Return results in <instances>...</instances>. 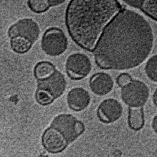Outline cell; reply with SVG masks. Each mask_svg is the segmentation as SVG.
I'll use <instances>...</instances> for the list:
<instances>
[{
	"label": "cell",
	"instance_id": "obj_1",
	"mask_svg": "<svg viewBox=\"0 0 157 157\" xmlns=\"http://www.w3.org/2000/svg\"><path fill=\"white\" fill-rule=\"evenodd\" d=\"M154 33L149 22L133 10L122 9L104 29L93 51L103 70L136 68L151 53Z\"/></svg>",
	"mask_w": 157,
	"mask_h": 157
},
{
	"label": "cell",
	"instance_id": "obj_2",
	"mask_svg": "<svg viewBox=\"0 0 157 157\" xmlns=\"http://www.w3.org/2000/svg\"><path fill=\"white\" fill-rule=\"evenodd\" d=\"M123 9L118 0H70L65 24L71 39L93 52L104 29Z\"/></svg>",
	"mask_w": 157,
	"mask_h": 157
},
{
	"label": "cell",
	"instance_id": "obj_3",
	"mask_svg": "<svg viewBox=\"0 0 157 157\" xmlns=\"http://www.w3.org/2000/svg\"><path fill=\"white\" fill-rule=\"evenodd\" d=\"M121 96L129 107H143L149 98V89L144 82L139 80H132L122 87Z\"/></svg>",
	"mask_w": 157,
	"mask_h": 157
},
{
	"label": "cell",
	"instance_id": "obj_4",
	"mask_svg": "<svg viewBox=\"0 0 157 157\" xmlns=\"http://www.w3.org/2000/svg\"><path fill=\"white\" fill-rule=\"evenodd\" d=\"M42 51L50 56L64 53L68 47V39L62 29L51 27L46 29L41 41Z\"/></svg>",
	"mask_w": 157,
	"mask_h": 157
},
{
	"label": "cell",
	"instance_id": "obj_5",
	"mask_svg": "<svg viewBox=\"0 0 157 157\" xmlns=\"http://www.w3.org/2000/svg\"><path fill=\"white\" fill-rule=\"evenodd\" d=\"M51 126L59 130L69 144L74 142L85 130L83 122L71 114H61L55 117Z\"/></svg>",
	"mask_w": 157,
	"mask_h": 157
},
{
	"label": "cell",
	"instance_id": "obj_6",
	"mask_svg": "<svg viewBox=\"0 0 157 157\" xmlns=\"http://www.w3.org/2000/svg\"><path fill=\"white\" fill-rule=\"evenodd\" d=\"M65 67L67 75L71 80H81L88 76L92 66L87 56L81 53H75L67 58Z\"/></svg>",
	"mask_w": 157,
	"mask_h": 157
},
{
	"label": "cell",
	"instance_id": "obj_7",
	"mask_svg": "<svg viewBox=\"0 0 157 157\" xmlns=\"http://www.w3.org/2000/svg\"><path fill=\"white\" fill-rule=\"evenodd\" d=\"M40 29L38 24L32 19L24 18L12 24L8 30L10 39L22 36L26 38L32 43H35L39 37Z\"/></svg>",
	"mask_w": 157,
	"mask_h": 157
},
{
	"label": "cell",
	"instance_id": "obj_8",
	"mask_svg": "<svg viewBox=\"0 0 157 157\" xmlns=\"http://www.w3.org/2000/svg\"><path fill=\"white\" fill-rule=\"evenodd\" d=\"M42 143L46 151L51 154L61 153L69 144L61 132L51 126L44 132Z\"/></svg>",
	"mask_w": 157,
	"mask_h": 157
},
{
	"label": "cell",
	"instance_id": "obj_9",
	"mask_svg": "<svg viewBox=\"0 0 157 157\" xmlns=\"http://www.w3.org/2000/svg\"><path fill=\"white\" fill-rule=\"evenodd\" d=\"M123 107L118 100L108 98L103 100L99 105L96 114L99 120L105 124L117 121L122 115Z\"/></svg>",
	"mask_w": 157,
	"mask_h": 157
},
{
	"label": "cell",
	"instance_id": "obj_10",
	"mask_svg": "<svg viewBox=\"0 0 157 157\" xmlns=\"http://www.w3.org/2000/svg\"><path fill=\"white\" fill-rule=\"evenodd\" d=\"M37 89L48 91L56 99L64 94L66 87V81L64 75L56 69L52 75L44 79L37 80Z\"/></svg>",
	"mask_w": 157,
	"mask_h": 157
},
{
	"label": "cell",
	"instance_id": "obj_11",
	"mask_svg": "<svg viewBox=\"0 0 157 157\" xmlns=\"http://www.w3.org/2000/svg\"><path fill=\"white\" fill-rule=\"evenodd\" d=\"M67 104L71 110L79 112L84 110L90 103V95L88 91L82 87H74L67 95Z\"/></svg>",
	"mask_w": 157,
	"mask_h": 157
},
{
	"label": "cell",
	"instance_id": "obj_12",
	"mask_svg": "<svg viewBox=\"0 0 157 157\" xmlns=\"http://www.w3.org/2000/svg\"><path fill=\"white\" fill-rule=\"evenodd\" d=\"M89 87L95 95L104 96L109 94L114 87L111 75L105 73H97L90 78Z\"/></svg>",
	"mask_w": 157,
	"mask_h": 157
},
{
	"label": "cell",
	"instance_id": "obj_13",
	"mask_svg": "<svg viewBox=\"0 0 157 157\" xmlns=\"http://www.w3.org/2000/svg\"><path fill=\"white\" fill-rule=\"evenodd\" d=\"M130 6L139 9L151 19L157 21V0H122Z\"/></svg>",
	"mask_w": 157,
	"mask_h": 157
},
{
	"label": "cell",
	"instance_id": "obj_14",
	"mask_svg": "<svg viewBox=\"0 0 157 157\" xmlns=\"http://www.w3.org/2000/svg\"><path fill=\"white\" fill-rule=\"evenodd\" d=\"M144 113L143 107H129L128 124L134 131H139L144 126Z\"/></svg>",
	"mask_w": 157,
	"mask_h": 157
},
{
	"label": "cell",
	"instance_id": "obj_15",
	"mask_svg": "<svg viewBox=\"0 0 157 157\" xmlns=\"http://www.w3.org/2000/svg\"><path fill=\"white\" fill-rule=\"evenodd\" d=\"M56 67L49 61H40L37 63L34 68V75L37 80L48 78L54 73Z\"/></svg>",
	"mask_w": 157,
	"mask_h": 157
},
{
	"label": "cell",
	"instance_id": "obj_16",
	"mask_svg": "<svg viewBox=\"0 0 157 157\" xmlns=\"http://www.w3.org/2000/svg\"><path fill=\"white\" fill-rule=\"evenodd\" d=\"M33 44L30 40L22 36H17L10 39L11 48L14 52L19 54L27 53L31 48Z\"/></svg>",
	"mask_w": 157,
	"mask_h": 157
},
{
	"label": "cell",
	"instance_id": "obj_17",
	"mask_svg": "<svg viewBox=\"0 0 157 157\" xmlns=\"http://www.w3.org/2000/svg\"><path fill=\"white\" fill-rule=\"evenodd\" d=\"M27 5L31 12L36 14L46 12L51 7L48 0H28Z\"/></svg>",
	"mask_w": 157,
	"mask_h": 157
},
{
	"label": "cell",
	"instance_id": "obj_18",
	"mask_svg": "<svg viewBox=\"0 0 157 157\" xmlns=\"http://www.w3.org/2000/svg\"><path fill=\"white\" fill-rule=\"evenodd\" d=\"M145 73L151 81L157 82V54L147 60L145 66Z\"/></svg>",
	"mask_w": 157,
	"mask_h": 157
},
{
	"label": "cell",
	"instance_id": "obj_19",
	"mask_svg": "<svg viewBox=\"0 0 157 157\" xmlns=\"http://www.w3.org/2000/svg\"><path fill=\"white\" fill-rule=\"evenodd\" d=\"M35 100L42 106H47L54 101L55 98L48 91L42 89H37L35 93Z\"/></svg>",
	"mask_w": 157,
	"mask_h": 157
},
{
	"label": "cell",
	"instance_id": "obj_20",
	"mask_svg": "<svg viewBox=\"0 0 157 157\" xmlns=\"http://www.w3.org/2000/svg\"><path fill=\"white\" fill-rule=\"evenodd\" d=\"M132 80L131 76L127 73H121L116 78V83L120 87H124L126 85L129 83Z\"/></svg>",
	"mask_w": 157,
	"mask_h": 157
},
{
	"label": "cell",
	"instance_id": "obj_21",
	"mask_svg": "<svg viewBox=\"0 0 157 157\" xmlns=\"http://www.w3.org/2000/svg\"><path fill=\"white\" fill-rule=\"evenodd\" d=\"M48 1L51 7H53V6H57L63 4L66 0H48Z\"/></svg>",
	"mask_w": 157,
	"mask_h": 157
},
{
	"label": "cell",
	"instance_id": "obj_22",
	"mask_svg": "<svg viewBox=\"0 0 157 157\" xmlns=\"http://www.w3.org/2000/svg\"><path fill=\"white\" fill-rule=\"evenodd\" d=\"M151 127H152V129H153L154 132H155V133L157 134V114L154 116L153 120H152Z\"/></svg>",
	"mask_w": 157,
	"mask_h": 157
},
{
	"label": "cell",
	"instance_id": "obj_23",
	"mask_svg": "<svg viewBox=\"0 0 157 157\" xmlns=\"http://www.w3.org/2000/svg\"><path fill=\"white\" fill-rule=\"evenodd\" d=\"M153 102L154 105H156V107H157V88L155 90L153 94Z\"/></svg>",
	"mask_w": 157,
	"mask_h": 157
}]
</instances>
